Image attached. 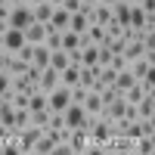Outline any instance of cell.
<instances>
[{
    "instance_id": "cell-1",
    "label": "cell",
    "mask_w": 155,
    "mask_h": 155,
    "mask_svg": "<svg viewBox=\"0 0 155 155\" xmlns=\"http://www.w3.org/2000/svg\"><path fill=\"white\" fill-rule=\"evenodd\" d=\"M6 22H9V28H19V31H25L28 25L34 22V16H31V6L28 3H16V6H9V12H6Z\"/></svg>"
},
{
    "instance_id": "cell-2",
    "label": "cell",
    "mask_w": 155,
    "mask_h": 155,
    "mask_svg": "<svg viewBox=\"0 0 155 155\" xmlns=\"http://www.w3.org/2000/svg\"><path fill=\"white\" fill-rule=\"evenodd\" d=\"M47 106H50V112H65V109L71 106V90L62 87V84H56V87L47 93Z\"/></svg>"
},
{
    "instance_id": "cell-3",
    "label": "cell",
    "mask_w": 155,
    "mask_h": 155,
    "mask_svg": "<svg viewBox=\"0 0 155 155\" xmlns=\"http://www.w3.org/2000/svg\"><path fill=\"white\" fill-rule=\"evenodd\" d=\"M62 118H65V127H68V130H74V127H84V130H87L90 115L84 112V106H81V102H71V106L62 112Z\"/></svg>"
},
{
    "instance_id": "cell-4",
    "label": "cell",
    "mask_w": 155,
    "mask_h": 155,
    "mask_svg": "<svg viewBox=\"0 0 155 155\" xmlns=\"http://www.w3.org/2000/svg\"><path fill=\"white\" fill-rule=\"evenodd\" d=\"M25 44V34L19 28H6L3 34H0V47L6 50V53H19V47Z\"/></svg>"
},
{
    "instance_id": "cell-5",
    "label": "cell",
    "mask_w": 155,
    "mask_h": 155,
    "mask_svg": "<svg viewBox=\"0 0 155 155\" xmlns=\"http://www.w3.org/2000/svg\"><path fill=\"white\" fill-rule=\"evenodd\" d=\"M127 68H130V74L137 78V81H143L146 74H155V59L140 56V59H134V62H127Z\"/></svg>"
},
{
    "instance_id": "cell-6",
    "label": "cell",
    "mask_w": 155,
    "mask_h": 155,
    "mask_svg": "<svg viewBox=\"0 0 155 155\" xmlns=\"http://www.w3.org/2000/svg\"><path fill=\"white\" fill-rule=\"evenodd\" d=\"M87 16L96 25H109L112 22V6L109 3H93V6H87Z\"/></svg>"
},
{
    "instance_id": "cell-7",
    "label": "cell",
    "mask_w": 155,
    "mask_h": 155,
    "mask_svg": "<svg viewBox=\"0 0 155 155\" xmlns=\"http://www.w3.org/2000/svg\"><path fill=\"white\" fill-rule=\"evenodd\" d=\"M78 81H81V65H78V62H68V65L59 71V84L62 87H74Z\"/></svg>"
},
{
    "instance_id": "cell-8",
    "label": "cell",
    "mask_w": 155,
    "mask_h": 155,
    "mask_svg": "<svg viewBox=\"0 0 155 155\" xmlns=\"http://www.w3.org/2000/svg\"><path fill=\"white\" fill-rule=\"evenodd\" d=\"M59 84V71L56 68H41V78H37V90H44V93H50V90H53Z\"/></svg>"
},
{
    "instance_id": "cell-9",
    "label": "cell",
    "mask_w": 155,
    "mask_h": 155,
    "mask_svg": "<svg viewBox=\"0 0 155 155\" xmlns=\"http://www.w3.org/2000/svg\"><path fill=\"white\" fill-rule=\"evenodd\" d=\"M81 37H84V44H96V47H99V44H106V25L90 22V25H87V31H84Z\"/></svg>"
},
{
    "instance_id": "cell-10",
    "label": "cell",
    "mask_w": 155,
    "mask_h": 155,
    "mask_svg": "<svg viewBox=\"0 0 155 155\" xmlns=\"http://www.w3.org/2000/svg\"><path fill=\"white\" fill-rule=\"evenodd\" d=\"M47 28H50V25H44V22H31V25H28V28H25L22 34H25V41H28V44H44Z\"/></svg>"
},
{
    "instance_id": "cell-11",
    "label": "cell",
    "mask_w": 155,
    "mask_h": 155,
    "mask_svg": "<svg viewBox=\"0 0 155 155\" xmlns=\"http://www.w3.org/2000/svg\"><path fill=\"white\" fill-rule=\"evenodd\" d=\"M68 19H71V12L68 9H62V6H53V16H50V28H53V31H65L68 28Z\"/></svg>"
},
{
    "instance_id": "cell-12",
    "label": "cell",
    "mask_w": 155,
    "mask_h": 155,
    "mask_svg": "<svg viewBox=\"0 0 155 155\" xmlns=\"http://www.w3.org/2000/svg\"><path fill=\"white\" fill-rule=\"evenodd\" d=\"M81 47H84V37L81 34H74L71 28L62 31V50H65V53H78Z\"/></svg>"
},
{
    "instance_id": "cell-13",
    "label": "cell",
    "mask_w": 155,
    "mask_h": 155,
    "mask_svg": "<svg viewBox=\"0 0 155 155\" xmlns=\"http://www.w3.org/2000/svg\"><path fill=\"white\" fill-rule=\"evenodd\" d=\"M53 149H56V140L50 137L47 130H44L41 137H37V140H34V146H31V152H34V155H50Z\"/></svg>"
},
{
    "instance_id": "cell-14",
    "label": "cell",
    "mask_w": 155,
    "mask_h": 155,
    "mask_svg": "<svg viewBox=\"0 0 155 155\" xmlns=\"http://www.w3.org/2000/svg\"><path fill=\"white\" fill-rule=\"evenodd\" d=\"M137 118H155V93H146L137 102Z\"/></svg>"
},
{
    "instance_id": "cell-15",
    "label": "cell",
    "mask_w": 155,
    "mask_h": 155,
    "mask_svg": "<svg viewBox=\"0 0 155 155\" xmlns=\"http://www.w3.org/2000/svg\"><path fill=\"white\" fill-rule=\"evenodd\" d=\"M112 19L127 25V19H130V0H115L112 3Z\"/></svg>"
},
{
    "instance_id": "cell-16",
    "label": "cell",
    "mask_w": 155,
    "mask_h": 155,
    "mask_svg": "<svg viewBox=\"0 0 155 155\" xmlns=\"http://www.w3.org/2000/svg\"><path fill=\"white\" fill-rule=\"evenodd\" d=\"M31 65H37V68H47V65H50V47H47V44H34Z\"/></svg>"
},
{
    "instance_id": "cell-17",
    "label": "cell",
    "mask_w": 155,
    "mask_h": 155,
    "mask_svg": "<svg viewBox=\"0 0 155 155\" xmlns=\"http://www.w3.org/2000/svg\"><path fill=\"white\" fill-rule=\"evenodd\" d=\"M81 106H84V112H87V115H99V112H102V99H99L96 90H87V96H84Z\"/></svg>"
},
{
    "instance_id": "cell-18",
    "label": "cell",
    "mask_w": 155,
    "mask_h": 155,
    "mask_svg": "<svg viewBox=\"0 0 155 155\" xmlns=\"http://www.w3.org/2000/svg\"><path fill=\"white\" fill-rule=\"evenodd\" d=\"M31 16H34V22H50V16H53V3L50 0H44V3H37V6H31Z\"/></svg>"
},
{
    "instance_id": "cell-19",
    "label": "cell",
    "mask_w": 155,
    "mask_h": 155,
    "mask_svg": "<svg viewBox=\"0 0 155 155\" xmlns=\"http://www.w3.org/2000/svg\"><path fill=\"white\" fill-rule=\"evenodd\" d=\"M134 84H137V78L130 74V68H121V71H118V78H115V84H112V87L118 90V93H124V90H127V87H134Z\"/></svg>"
},
{
    "instance_id": "cell-20",
    "label": "cell",
    "mask_w": 155,
    "mask_h": 155,
    "mask_svg": "<svg viewBox=\"0 0 155 155\" xmlns=\"http://www.w3.org/2000/svg\"><path fill=\"white\" fill-rule=\"evenodd\" d=\"M68 53H65V50H50V68H56V71H62V68H65L68 65Z\"/></svg>"
},
{
    "instance_id": "cell-21",
    "label": "cell",
    "mask_w": 155,
    "mask_h": 155,
    "mask_svg": "<svg viewBox=\"0 0 155 155\" xmlns=\"http://www.w3.org/2000/svg\"><path fill=\"white\" fill-rule=\"evenodd\" d=\"M121 96H124V102H130V106H137V102H140V99H143V96H146V90H143V84H140V81H137L134 87H127V90H124V93H121Z\"/></svg>"
},
{
    "instance_id": "cell-22",
    "label": "cell",
    "mask_w": 155,
    "mask_h": 155,
    "mask_svg": "<svg viewBox=\"0 0 155 155\" xmlns=\"http://www.w3.org/2000/svg\"><path fill=\"white\" fill-rule=\"evenodd\" d=\"M25 68H28V62H22V59H19L16 53H12V56H9V62H6V68H3V71H6L9 78H16V74H22Z\"/></svg>"
},
{
    "instance_id": "cell-23",
    "label": "cell",
    "mask_w": 155,
    "mask_h": 155,
    "mask_svg": "<svg viewBox=\"0 0 155 155\" xmlns=\"http://www.w3.org/2000/svg\"><path fill=\"white\" fill-rule=\"evenodd\" d=\"M37 109H50V106H47V93H44V90H34V93L28 96V112H37Z\"/></svg>"
},
{
    "instance_id": "cell-24",
    "label": "cell",
    "mask_w": 155,
    "mask_h": 155,
    "mask_svg": "<svg viewBox=\"0 0 155 155\" xmlns=\"http://www.w3.org/2000/svg\"><path fill=\"white\" fill-rule=\"evenodd\" d=\"M50 109H37V112H31V124H37V127H44L47 130V124H50Z\"/></svg>"
},
{
    "instance_id": "cell-25",
    "label": "cell",
    "mask_w": 155,
    "mask_h": 155,
    "mask_svg": "<svg viewBox=\"0 0 155 155\" xmlns=\"http://www.w3.org/2000/svg\"><path fill=\"white\" fill-rule=\"evenodd\" d=\"M44 44L50 50H62V31H53V28H47V37H44Z\"/></svg>"
},
{
    "instance_id": "cell-26",
    "label": "cell",
    "mask_w": 155,
    "mask_h": 155,
    "mask_svg": "<svg viewBox=\"0 0 155 155\" xmlns=\"http://www.w3.org/2000/svg\"><path fill=\"white\" fill-rule=\"evenodd\" d=\"M96 74H99V68H87V65H81V81H78V84L90 90V84L96 81Z\"/></svg>"
},
{
    "instance_id": "cell-27",
    "label": "cell",
    "mask_w": 155,
    "mask_h": 155,
    "mask_svg": "<svg viewBox=\"0 0 155 155\" xmlns=\"http://www.w3.org/2000/svg\"><path fill=\"white\" fill-rule=\"evenodd\" d=\"M109 59H112L109 47H102V44H99V47H96V65H99V68H102V65H109Z\"/></svg>"
},
{
    "instance_id": "cell-28",
    "label": "cell",
    "mask_w": 155,
    "mask_h": 155,
    "mask_svg": "<svg viewBox=\"0 0 155 155\" xmlns=\"http://www.w3.org/2000/svg\"><path fill=\"white\" fill-rule=\"evenodd\" d=\"M68 90H71V102H84V96H87V87L74 84V87H68Z\"/></svg>"
},
{
    "instance_id": "cell-29",
    "label": "cell",
    "mask_w": 155,
    "mask_h": 155,
    "mask_svg": "<svg viewBox=\"0 0 155 155\" xmlns=\"http://www.w3.org/2000/svg\"><path fill=\"white\" fill-rule=\"evenodd\" d=\"M59 6H62V9H68V12H81V9H84V3H81V0H62Z\"/></svg>"
},
{
    "instance_id": "cell-30",
    "label": "cell",
    "mask_w": 155,
    "mask_h": 155,
    "mask_svg": "<svg viewBox=\"0 0 155 155\" xmlns=\"http://www.w3.org/2000/svg\"><path fill=\"white\" fill-rule=\"evenodd\" d=\"M9 81H12V78H9L3 68H0V96H6V93H9Z\"/></svg>"
},
{
    "instance_id": "cell-31",
    "label": "cell",
    "mask_w": 155,
    "mask_h": 155,
    "mask_svg": "<svg viewBox=\"0 0 155 155\" xmlns=\"http://www.w3.org/2000/svg\"><path fill=\"white\" fill-rule=\"evenodd\" d=\"M140 6H143V12L146 16H155V0H137Z\"/></svg>"
},
{
    "instance_id": "cell-32",
    "label": "cell",
    "mask_w": 155,
    "mask_h": 155,
    "mask_svg": "<svg viewBox=\"0 0 155 155\" xmlns=\"http://www.w3.org/2000/svg\"><path fill=\"white\" fill-rule=\"evenodd\" d=\"M9 56H12V53H6V50L0 47V68H6V62H9Z\"/></svg>"
},
{
    "instance_id": "cell-33",
    "label": "cell",
    "mask_w": 155,
    "mask_h": 155,
    "mask_svg": "<svg viewBox=\"0 0 155 155\" xmlns=\"http://www.w3.org/2000/svg\"><path fill=\"white\" fill-rule=\"evenodd\" d=\"M6 28H9V22H6V16H0V34H3Z\"/></svg>"
},
{
    "instance_id": "cell-34",
    "label": "cell",
    "mask_w": 155,
    "mask_h": 155,
    "mask_svg": "<svg viewBox=\"0 0 155 155\" xmlns=\"http://www.w3.org/2000/svg\"><path fill=\"white\" fill-rule=\"evenodd\" d=\"M25 3H28V6H37V3H44V0H25Z\"/></svg>"
},
{
    "instance_id": "cell-35",
    "label": "cell",
    "mask_w": 155,
    "mask_h": 155,
    "mask_svg": "<svg viewBox=\"0 0 155 155\" xmlns=\"http://www.w3.org/2000/svg\"><path fill=\"white\" fill-rule=\"evenodd\" d=\"M81 3H84V6H93V3H99V0H81Z\"/></svg>"
},
{
    "instance_id": "cell-36",
    "label": "cell",
    "mask_w": 155,
    "mask_h": 155,
    "mask_svg": "<svg viewBox=\"0 0 155 155\" xmlns=\"http://www.w3.org/2000/svg\"><path fill=\"white\" fill-rule=\"evenodd\" d=\"M6 3H9V6H16V3H25V0H6Z\"/></svg>"
},
{
    "instance_id": "cell-37",
    "label": "cell",
    "mask_w": 155,
    "mask_h": 155,
    "mask_svg": "<svg viewBox=\"0 0 155 155\" xmlns=\"http://www.w3.org/2000/svg\"><path fill=\"white\" fill-rule=\"evenodd\" d=\"M99 3H109V6H112V3H115V0H99Z\"/></svg>"
},
{
    "instance_id": "cell-38",
    "label": "cell",
    "mask_w": 155,
    "mask_h": 155,
    "mask_svg": "<svg viewBox=\"0 0 155 155\" xmlns=\"http://www.w3.org/2000/svg\"><path fill=\"white\" fill-rule=\"evenodd\" d=\"M50 3H53V6H59V3H62V0H50Z\"/></svg>"
},
{
    "instance_id": "cell-39",
    "label": "cell",
    "mask_w": 155,
    "mask_h": 155,
    "mask_svg": "<svg viewBox=\"0 0 155 155\" xmlns=\"http://www.w3.org/2000/svg\"><path fill=\"white\" fill-rule=\"evenodd\" d=\"M3 3H6V0H0V6H3Z\"/></svg>"
}]
</instances>
